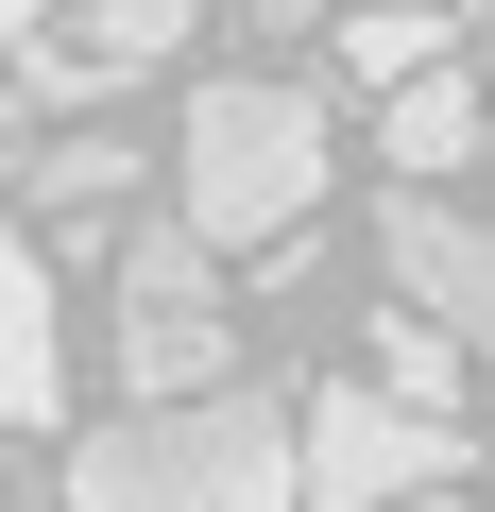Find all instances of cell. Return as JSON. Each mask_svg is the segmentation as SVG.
Instances as JSON below:
<instances>
[{"label": "cell", "instance_id": "4", "mask_svg": "<svg viewBox=\"0 0 495 512\" xmlns=\"http://www.w3.org/2000/svg\"><path fill=\"white\" fill-rule=\"evenodd\" d=\"M120 376H137V410H171V393H222V376H239L222 256H205L188 222H154V239L120 256Z\"/></svg>", "mask_w": 495, "mask_h": 512}, {"label": "cell", "instance_id": "8", "mask_svg": "<svg viewBox=\"0 0 495 512\" xmlns=\"http://www.w3.org/2000/svg\"><path fill=\"white\" fill-rule=\"evenodd\" d=\"M478 120H495V103H478L461 69H410V86H393V120H376V154L427 188V171H461V154H478Z\"/></svg>", "mask_w": 495, "mask_h": 512}, {"label": "cell", "instance_id": "3", "mask_svg": "<svg viewBox=\"0 0 495 512\" xmlns=\"http://www.w3.org/2000/svg\"><path fill=\"white\" fill-rule=\"evenodd\" d=\"M461 461H478V444H461L444 410L376 393V376H342V393L291 410V512H393V495H427V478H461Z\"/></svg>", "mask_w": 495, "mask_h": 512}, {"label": "cell", "instance_id": "9", "mask_svg": "<svg viewBox=\"0 0 495 512\" xmlns=\"http://www.w3.org/2000/svg\"><path fill=\"white\" fill-rule=\"evenodd\" d=\"M444 35H461L444 0H359V18H342V69L359 86H410V69H444Z\"/></svg>", "mask_w": 495, "mask_h": 512}, {"label": "cell", "instance_id": "10", "mask_svg": "<svg viewBox=\"0 0 495 512\" xmlns=\"http://www.w3.org/2000/svg\"><path fill=\"white\" fill-rule=\"evenodd\" d=\"M120 171H137V154H120V137H52V154H35V171H18V188H35V205H52V222H86V205H120Z\"/></svg>", "mask_w": 495, "mask_h": 512}, {"label": "cell", "instance_id": "6", "mask_svg": "<svg viewBox=\"0 0 495 512\" xmlns=\"http://www.w3.org/2000/svg\"><path fill=\"white\" fill-rule=\"evenodd\" d=\"M171 52H188V0H86L52 52H18V86L69 103V86H137V69H171Z\"/></svg>", "mask_w": 495, "mask_h": 512}, {"label": "cell", "instance_id": "11", "mask_svg": "<svg viewBox=\"0 0 495 512\" xmlns=\"http://www.w3.org/2000/svg\"><path fill=\"white\" fill-rule=\"evenodd\" d=\"M444 359H461V342H444L427 308H376V393H410V410H444Z\"/></svg>", "mask_w": 495, "mask_h": 512}, {"label": "cell", "instance_id": "1", "mask_svg": "<svg viewBox=\"0 0 495 512\" xmlns=\"http://www.w3.org/2000/svg\"><path fill=\"white\" fill-rule=\"evenodd\" d=\"M69 512H291V410L274 393H171L103 444H69Z\"/></svg>", "mask_w": 495, "mask_h": 512}, {"label": "cell", "instance_id": "14", "mask_svg": "<svg viewBox=\"0 0 495 512\" xmlns=\"http://www.w3.org/2000/svg\"><path fill=\"white\" fill-rule=\"evenodd\" d=\"M478 154H495V120H478Z\"/></svg>", "mask_w": 495, "mask_h": 512}, {"label": "cell", "instance_id": "5", "mask_svg": "<svg viewBox=\"0 0 495 512\" xmlns=\"http://www.w3.org/2000/svg\"><path fill=\"white\" fill-rule=\"evenodd\" d=\"M376 256H393V291H410L444 342L495 359V222H461L444 188H393V205H376Z\"/></svg>", "mask_w": 495, "mask_h": 512}, {"label": "cell", "instance_id": "12", "mask_svg": "<svg viewBox=\"0 0 495 512\" xmlns=\"http://www.w3.org/2000/svg\"><path fill=\"white\" fill-rule=\"evenodd\" d=\"M257 18H274V35H308V18H342V0H257Z\"/></svg>", "mask_w": 495, "mask_h": 512}, {"label": "cell", "instance_id": "13", "mask_svg": "<svg viewBox=\"0 0 495 512\" xmlns=\"http://www.w3.org/2000/svg\"><path fill=\"white\" fill-rule=\"evenodd\" d=\"M18 35H35V18H18V0H0V69H18Z\"/></svg>", "mask_w": 495, "mask_h": 512}, {"label": "cell", "instance_id": "2", "mask_svg": "<svg viewBox=\"0 0 495 512\" xmlns=\"http://www.w3.org/2000/svg\"><path fill=\"white\" fill-rule=\"evenodd\" d=\"M308 205H325V103H308V86H205V103H188L171 222H188L205 256H239V239H291Z\"/></svg>", "mask_w": 495, "mask_h": 512}, {"label": "cell", "instance_id": "7", "mask_svg": "<svg viewBox=\"0 0 495 512\" xmlns=\"http://www.w3.org/2000/svg\"><path fill=\"white\" fill-rule=\"evenodd\" d=\"M0 410L18 427H52L69 410V325H52V256L0 222Z\"/></svg>", "mask_w": 495, "mask_h": 512}]
</instances>
